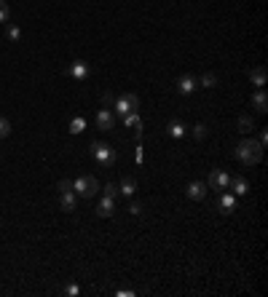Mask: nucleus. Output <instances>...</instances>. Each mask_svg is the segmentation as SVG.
<instances>
[{
    "label": "nucleus",
    "mask_w": 268,
    "mask_h": 297,
    "mask_svg": "<svg viewBox=\"0 0 268 297\" xmlns=\"http://www.w3.org/2000/svg\"><path fill=\"white\" fill-rule=\"evenodd\" d=\"M234 156H236L241 163L252 166V163H258V161L263 158V145H260L258 139H241L239 145H236V150H234Z\"/></svg>",
    "instance_id": "obj_1"
},
{
    "label": "nucleus",
    "mask_w": 268,
    "mask_h": 297,
    "mask_svg": "<svg viewBox=\"0 0 268 297\" xmlns=\"http://www.w3.org/2000/svg\"><path fill=\"white\" fill-rule=\"evenodd\" d=\"M73 190L78 196H84V198H91V196L99 193V182H97V177L84 174V177H78V180L73 182Z\"/></svg>",
    "instance_id": "obj_2"
},
{
    "label": "nucleus",
    "mask_w": 268,
    "mask_h": 297,
    "mask_svg": "<svg viewBox=\"0 0 268 297\" xmlns=\"http://www.w3.org/2000/svg\"><path fill=\"white\" fill-rule=\"evenodd\" d=\"M113 108H115V113L123 118L126 113H132V110L139 108V97H137V94H123V97H118V99L113 102Z\"/></svg>",
    "instance_id": "obj_3"
},
{
    "label": "nucleus",
    "mask_w": 268,
    "mask_h": 297,
    "mask_svg": "<svg viewBox=\"0 0 268 297\" xmlns=\"http://www.w3.org/2000/svg\"><path fill=\"white\" fill-rule=\"evenodd\" d=\"M91 153H94V158H97L102 166H113V163H115V150H113L110 145L94 142V145H91Z\"/></svg>",
    "instance_id": "obj_4"
},
{
    "label": "nucleus",
    "mask_w": 268,
    "mask_h": 297,
    "mask_svg": "<svg viewBox=\"0 0 268 297\" xmlns=\"http://www.w3.org/2000/svg\"><path fill=\"white\" fill-rule=\"evenodd\" d=\"M228 182H231L228 172H223V169H215V172H209L207 187H212V190H217V193H223V190H228Z\"/></svg>",
    "instance_id": "obj_5"
},
{
    "label": "nucleus",
    "mask_w": 268,
    "mask_h": 297,
    "mask_svg": "<svg viewBox=\"0 0 268 297\" xmlns=\"http://www.w3.org/2000/svg\"><path fill=\"white\" fill-rule=\"evenodd\" d=\"M217 211L220 215H234L236 211V196L223 190V196H220V201H217Z\"/></svg>",
    "instance_id": "obj_6"
},
{
    "label": "nucleus",
    "mask_w": 268,
    "mask_h": 297,
    "mask_svg": "<svg viewBox=\"0 0 268 297\" xmlns=\"http://www.w3.org/2000/svg\"><path fill=\"white\" fill-rule=\"evenodd\" d=\"M89 73H91V67L84 62V59H75V62L70 65V75H73L75 80H86V78H89Z\"/></svg>",
    "instance_id": "obj_7"
},
{
    "label": "nucleus",
    "mask_w": 268,
    "mask_h": 297,
    "mask_svg": "<svg viewBox=\"0 0 268 297\" xmlns=\"http://www.w3.org/2000/svg\"><path fill=\"white\" fill-rule=\"evenodd\" d=\"M97 126L102 129V132H110V129L115 126V115H113L108 108H102V110L97 113Z\"/></svg>",
    "instance_id": "obj_8"
},
{
    "label": "nucleus",
    "mask_w": 268,
    "mask_h": 297,
    "mask_svg": "<svg viewBox=\"0 0 268 297\" xmlns=\"http://www.w3.org/2000/svg\"><path fill=\"white\" fill-rule=\"evenodd\" d=\"M75 201H78L75 190H65V193H59V206L65 211H75Z\"/></svg>",
    "instance_id": "obj_9"
},
{
    "label": "nucleus",
    "mask_w": 268,
    "mask_h": 297,
    "mask_svg": "<svg viewBox=\"0 0 268 297\" xmlns=\"http://www.w3.org/2000/svg\"><path fill=\"white\" fill-rule=\"evenodd\" d=\"M118 193H121V196H126V198L137 193V180H134V177H129V174L123 177V180L118 182Z\"/></svg>",
    "instance_id": "obj_10"
},
{
    "label": "nucleus",
    "mask_w": 268,
    "mask_h": 297,
    "mask_svg": "<svg viewBox=\"0 0 268 297\" xmlns=\"http://www.w3.org/2000/svg\"><path fill=\"white\" fill-rule=\"evenodd\" d=\"M113 211H115V198L102 196V201L97 204V215L99 217H113Z\"/></svg>",
    "instance_id": "obj_11"
},
{
    "label": "nucleus",
    "mask_w": 268,
    "mask_h": 297,
    "mask_svg": "<svg viewBox=\"0 0 268 297\" xmlns=\"http://www.w3.org/2000/svg\"><path fill=\"white\" fill-rule=\"evenodd\" d=\"M250 102H252V108L258 110V113H265V110H268V97H265V91H263V89L255 91Z\"/></svg>",
    "instance_id": "obj_12"
},
{
    "label": "nucleus",
    "mask_w": 268,
    "mask_h": 297,
    "mask_svg": "<svg viewBox=\"0 0 268 297\" xmlns=\"http://www.w3.org/2000/svg\"><path fill=\"white\" fill-rule=\"evenodd\" d=\"M228 187H234V196H247L250 193V182L244 180V177H234V180L228 182Z\"/></svg>",
    "instance_id": "obj_13"
},
{
    "label": "nucleus",
    "mask_w": 268,
    "mask_h": 297,
    "mask_svg": "<svg viewBox=\"0 0 268 297\" xmlns=\"http://www.w3.org/2000/svg\"><path fill=\"white\" fill-rule=\"evenodd\" d=\"M207 182H191L188 185V198H193V201H201L204 196H207Z\"/></svg>",
    "instance_id": "obj_14"
},
{
    "label": "nucleus",
    "mask_w": 268,
    "mask_h": 297,
    "mask_svg": "<svg viewBox=\"0 0 268 297\" xmlns=\"http://www.w3.org/2000/svg\"><path fill=\"white\" fill-rule=\"evenodd\" d=\"M250 80H252V86L263 89V86H265V80H268L265 67H255V70H250Z\"/></svg>",
    "instance_id": "obj_15"
},
{
    "label": "nucleus",
    "mask_w": 268,
    "mask_h": 297,
    "mask_svg": "<svg viewBox=\"0 0 268 297\" xmlns=\"http://www.w3.org/2000/svg\"><path fill=\"white\" fill-rule=\"evenodd\" d=\"M177 91H180V94H193V91H196V80H193L191 75H182V78L177 80Z\"/></svg>",
    "instance_id": "obj_16"
},
{
    "label": "nucleus",
    "mask_w": 268,
    "mask_h": 297,
    "mask_svg": "<svg viewBox=\"0 0 268 297\" xmlns=\"http://www.w3.org/2000/svg\"><path fill=\"white\" fill-rule=\"evenodd\" d=\"M167 132H169L174 139H180V137H185V123H180V121H172V123L167 126Z\"/></svg>",
    "instance_id": "obj_17"
},
{
    "label": "nucleus",
    "mask_w": 268,
    "mask_h": 297,
    "mask_svg": "<svg viewBox=\"0 0 268 297\" xmlns=\"http://www.w3.org/2000/svg\"><path fill=\"white\" fill-rule=\"evenodd\" d=\"M252 129H255V123H252V118H250V115H241V118H239V132H244V134H250V132H252Z\"/></svg>",
    "instance_id": "obj_18"
},
{
    "label": "nucleus",
    "mask_w": 268,
    "mask_h": 297,
    "mask_svg": "<svg viewBox=\"0 0 268 297\" xmlns=\"http://www.w3.org/2000/svg\"><path fill=\"white\" fill-rule=\"evenodd\" d=\"M86 129V121L84 118H73V121H70V134H80Z\"/></svg>",
    "instance_id": "obj_19"
},
{
    "label": "nucleus",
    "mask_w": 268,
    "mask_h": 297,
    "mask_svg": "<svg viewBox=\"0 0 268 297\" xmlns=\"http://www.w3.org/2000/svg\"><path fill=\"white\" fill-rule=\"evenodd\" d=\"M123 126H132V129L139 126V115H137V110H132V113H126V115H123Z\"/></svg>",
    "instance_id": "obj_20"
},
{
    "label": "nucleus",
    "mask_w": 268,
    "mask_h": 297,
    "mask_svg": "<svg viewBox=\"0 0 268 297\" xmlns=\"http://www.w3.org/2000/svg\"><path fill=\"white\" fill-rule=\"evenodd\" d=\"M8 16H11V8H8V3H6V0H0V25H6V22H8Z\"/></svg>",
    "instance_id": "obj_21"
},
{
    "label": "nucleus",
    "mask_w": 268,
    "mask_h": 297,
    "mask_svg": "<svg viewBox=\"0 0 268 297\" xmlns=\"http://www.w3.org/2000/svg\"><path fill=\"white\" fill-rule=\"evenodd\" d=\"M6 38H8V40H19V38H22V30H19L16 25H8V30H6Z\"/></svg>",
    "instance_id": "obj_22"
},
{
    "label": "nucleus",
    "mask_w": 268,
    "mask_h": 297,
    "mask_svg": "<svg viewBox=\"0 0 268 297\" xmlns=\"http://www.w3.org/2000/svg\"><path fill=\"white\" fill-rule=\"evenodd\" d=\"M201 86H207V89L217 86V75H215V73H207V75H201Z\"/></svg>",
    "instance_id": "obj_23"
},
{
    "label": "nucleus",
    "mask_w": 268,
    "mask_h": 297,
    "mask_svg": "<svg viewBox=\"0 0 268 297\" xmlns=\"http://www.w3.org/2000/svg\"><path fill=\"white\" fill-rule=\"evenodd\" d=\"M105 196H108V198H118V196H121V193H118V185L108 182V185H105Z\"/></svg>",
    "instance_id": "obj_24"
},
{
    "label": "nucleus",
    "mask_w": 268,
    "mask_h": 297,
    "mask_svg": "<svg viewBox=\"0 0 268 297\" xmlns=\"http://www.w3.org/2000/svg\"><path fill=\"white\" fill-rule=\"evenodd\" d=\"M11 134V123H8V118H0V139L8 137Z\"/></svg>",
    "instance_id": "obj_25"
},
{
    "label": "nucleus",
    "mask_w": 268,
    "mask_h": 297,
    "mask_svg": "<svg viewBox=\"0 0 268 297\" xmlns=\"http://www.w3.org/2000/svg\"><path fill=\"white\" fill-rule=\"evenodd\" d=\"M193 137H196V139H204V137H207V126H204V123H196V126H193Z\"/></svg>",
    "instance_id": "obj_26"
},
{
    "label": "nucleus",
    "mask_w": 268,
    "mask_h": 297,
    "mask_svg": "<svg viewBox=\"0 0 268 297\" xmlns=\"http://www.w3.org/2000/svg\"><path fill=\"white\" fill-rule=\"evenodd\" d=\"M65 294H67V297H75V294H80V287H78V284H67V287H65Z\"/></svg>",
    "instance_id": "obj_27"
},
{
    "label": "nucleus",
    "mask_w": 268,
    "mask_h": 297,
    "mask_svg": "<svg viewBox=\"0 0 268 297\" xmlns=\"http://www.w3.org/2000/svg\"><path fill=\"white\" fill-rule=\"evenodd\" d=\"M113 102H115V97H113L110 91H105V94H102V104H105V108H110Z\"/></svg>",
    "instance_id": "obj_28"
},
{
    "label": "nucleus",
    "mask_w": 268,
    "mask_h": 297,
    "mask_svg": "<svg viewBox=\"0 0 268 297\" xmlns=\"http://www.w3.org/2000/svg\"><path fill=\"white\" fill-rule=\"evenodd\" d=\"M56 187H59V193H65V190H73V182H70V180H59V185H56Z\"/></svg>",
    "instance_id": "obj_29"
},
{
    "label": "nucleus",
    "mask_w": 268,
    "mask_h": 297,
    "mask_svg": "<svg viewBox=\"0 0 268 297\" xmlns=\"http://www.w3.org/2000/svg\"><path fill=\"white\" fill-rule=\"evenodd\" d=\"M139 211H142V204H137V201H134V204H132V215H139Z\"/></svg>",
    "instance_id": "obj_30"
},
{
    "label": "nucleus",
    "mask_w": 268,
    "mask_h": 297,
    "mask_svg": "<svg viewBox=\"0 0 268 297\" xmlns=\"http://www.w3.org/2000/svg\"><path fill=\"white\" fill-rule=\"evenodd\" d=\"M265 139H268V134H265V132H260V137H258V142H260V145H263V147H265Z\"/></svg>",
    "instance_id": "obj_31"
}]
</instances>
